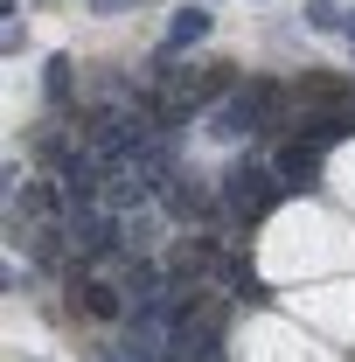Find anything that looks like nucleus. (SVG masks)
Wrapping results in <instances>:
<instances>
[{
  "label": "nucleus",
  "instance_id": "nucleus-1",
  "mask_svg": "<svg viewBox=\"0 0 355 362\" xmlns=\"http://www.w3.org/2000/svg\"><path fill=\"white\" fill-rule=\"evenodd\" d=\"M223 209L230 216H244V223H258L272 202L286 195V181H279V168H265V160H230V175H223Z\"/></svg>",
  "mask_w": 355,
  "mask_h": 362
},
{
  "label": "nucleus",
  "instance_id": "nucleus-2",
  "mask_svg": "<svg viewBox=\"0 0 355 362\" xmlns=\"http://www.w3.org/2000/svg\"><path fill=\"white\" fill-rule=\"evenodd\" d=\"M63 237H70V251H84V258H105L126 230H119V216L112 209H98V202H84V209H70L63 216Z\"/></svg>",
  "mask_w": 355,
  "mask_h": 362
},
{
  "label": "nucleus",
  "instance_id": "nucleus-3",
  "mask_svg": "<svg viewBox=\"0 0 355 362\" xmlns=\"http://www.w3.org/2000/svg\"><path fill=\"white\" fill-rule=\"evenodd\" d=\"M70 293H77V307L98 320H126V300H119V286H105V279H91V272H70Z\"/></svg>",
  "mask_w": 355,
  "mask_h": 362
},
{
  "label": "nucleus",
  "instance_id": "nucleus-4",
  "mask_svg": "<svg viewBox=\"0 0 355 362\" xmlns=\"http://www.w3.org/2000/svg\"><path fill=\"white\" fill-rule=\"evenodd\" d=\"M279 181L286 188H320V146H307V139H293V146H279Z\"/></svg>",
  "mask_w": 355,
  "mask_h": 362
},
{
  "label": "nucleus",
  "instance_id": "nucleus-5",
  "mask_svg": "<svg viewBox=\"0 0 355 362\" xmlns=\"http://www.w3.org/2000/svg\"><path fill=\"white\" fill-rule=\"evenodd\" d=\"M202 35H209V7H181L175 28H168V49H188V42H202Z\"/></svg>",
  "mask_w": 355,
  "mask_h": 362
},
{
  "label": "nucleus",
  "instance_id": "nucleus-6",
  "mask_svg": "<svg viewBox=\"0 0 355 362\" xmlns=\"http://www.w3.org/2000/svg\"><path fill=\"white\" fill-rule=\"evenodd\" d=\"M119 230H126V244H133V258H139V251L161 237V216H153V209H133V216H119Z\"/></svg>",
  "mask_w": 355,
  "mask_h": 362
},
{
  "label": "nucleus",
  "instance_id": "nucleus-7",
  "mask_svg": "<svg viewBox=\"0 0 355 362\" xmlns=\"http://www.w3.org/2000/svg\"><path fill=\"white\" fill-rule=\"evenodd\" d=\"M230 293H237V300H244V307H265L272 293H265V279H258V272L244 265V258H237V265H230Z\"/></svg>",
  "mask_w": 355,
  "mask_h": 362
},
{
  "label": "nucleus",
  "instance_id": "nucleus-8",
  "mask_svg": "<svg viewBox=\"0 0 355 362\" xmlns=\"http://www.w3.org/2000/svg\"><path fill=\"white\" fill-rule=\"evenodd\" d=\"M14 209H28V216H56V188H49V181H28V188L14 181Z\"/></svg>",
  "mask_w": 355,
  "mask_h": 362
},
{
  "label": "nucleus",
  "instance_id": "nucleus-9",
  "mask_svg": "<svg viewBox=\"0 0 355 362\" xmlns=\"http://www.w3.org/2000/svg\"><path fill=\"white\" fill-rule=\"evenodd\" d=\"M42 84H49V98H56V105H70V63H63V56H49Z\"/></svg>",
  "mask_w": 355,
  "mask_h": 362
},
{
  "label": "nucleus",
  "instance_id": "nucleus-10",
  "mask_svg": "<svg viewBox=\"0 0 355 362\" xmlns=\"http://www.w3.org/2000/svg\"><path fill=\"white\" fill-rule=\"evenodd\" d=\"M307 21H313V28H349V21H342V7H334V0H307Z\"/></svg>",
  "mask_w": 355,
  "mask_h": 362
},
{
  "label": "nucleus",
  "instance_id": "nucleus-11",
  "mask_svg": "<svg viewBox=\"0 0 355 362\" xmlns=\"http://www.w3.org/2000/svg\"><path fill=\"white\" fill-rule=\"evenodd\" d=\"M98 362H133V356H126V349H98Z\"/></svg>",
  "mask_w": 355,
  "mask_h": 362
}]
</instances>
